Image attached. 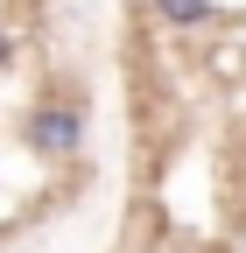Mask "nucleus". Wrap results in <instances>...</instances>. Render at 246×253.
Returning <instances> with one entry per match:
<instances>
[{
	"instance_id": "f257e3e1",
	"label": "nucleus",
	"mask_w": 246,
	"mask_h": 253,
	"mask_svg": "<svg viewBox=\"0 0 246 253\" xmlns=\"http://www.w3.org/2000/svg\"><path fill=\"white\" fill-rule=\"evenodd\" d=\"M84 148V113L71 99H42L28 113V155H78Z\"/></svg>"
},
{
	"instance_id": "f03ea898",
	"label": "nucleus",
	"mask_w": 246,
	"mask_h": 253,
	"mask_svg": "<svg viewBox=\"0 0 246 253\" xmlns=\"http://www.w3.org/2000/svg\"><path fill=\"white\" fill-rule=\"evenodd\" d=\"M155 14H162L169 28H197V21L211 14V0H155Z\"/></svg>"
},
{
	"instance_id": "7ed1b4c3",
	"label": "nucleus",
	"mask_w": 246,
	"mask_h": 253,
	"mask_svg": "<svg viewBox=\"0 0 246 253\" xmlns=\"http://www.w3.org/2000/svg\"><path fill=\"white\" fill-rule=\"evenodd\" d=\"M0 63H7V36H0Z\"/></svg>"
}]
</instances>
